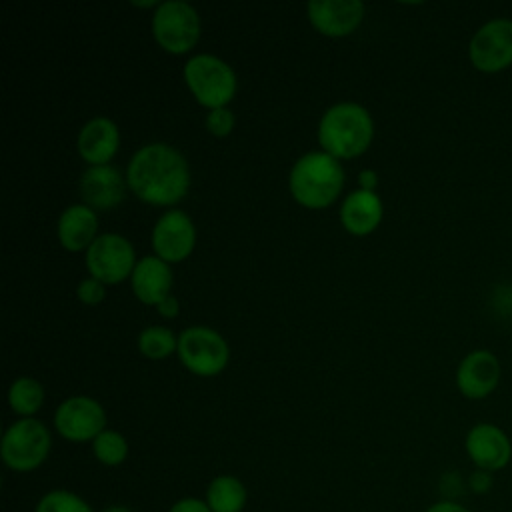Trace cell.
I'll return each instance as SVG.
<instances>
[{
	"label": "cell",
	"mask_w": 512,
	"mask_h": 512,
	"mask_svg": "<svg viewBox=\"0 0 512 512\" xmlns=\"http://www.w3.org/2000/svg\"><path fill=\"white\" fill-rule=\"evenodd\" d=\"M128 190L150 206H176L190 190V164L168 142L140 146L126 166Z\"/></svg>",
	"instance_id": "6da1fadb"
},
{
	"label": "cell",
	"mask_w": 512,
	"mask_h": 512,
	"mask_svg": "<svg viewBox=\"0 0 512 512\" xmlns=\"http://www.w3.org/2000/svg\"><path fill=\"white\" fill-rule=\"evenodd\" d=\"M318 144L336 160L362 156L374 140V120L366 106L358 102H336L318 120Z\"/></svg>",
	"instance_id": "7a4b0ae2"
},
{
	"label": "cell",
	"mask_w": 512,
	"mask_h": 512,
	"mask_svg": "<svg viewBox=\"0 0 512 512\" xmlns=\"http://www.w3.org/2000/svg\"><path fill=\"white\" fill-rule=\"evenodd\" d=\"M344 188L342 162L324 150H310L294 160L288 190L296 204L308 210L332 206Z\"/></svg>",
	"instance_id": "3957f363"
},
{
	"label": "cell",
	"mask_w": 512,
	"mask_h": 512,
	"mask_svg": "<svg viewBox=\"0 0 512 512\" xmlns=\"http://www.w3.org/2000/svg\"><path fill=\"white\" fill-rule=\"evenodd\" d=\"M182 78L192 98L206 110L228 106L238 90L234 68L216 54H194L182 68Z\"/></svg>",
	"instance_id": "277c9868"
},
{
	"label": "cell",
	"mask_w": 512,
	"mask_h": 512,
	"mask_svg": "<svg viewBox=\"0 0 512 512\" xmlns=\"http://www.w3.org/2000/svg\"><path fill=\"white\" fill-rule=\"evenodd\" d=\"M52 434L38 418H18L2 434L0 456L8 470L26 474L38 470L50 456Z\"/></svg>",
	"instance_id": "5b68a950"
},
{
	"label": "cell",
	"mask_w": 512,
	"mask_h": 512,
	"mask_svg": "<svg viewBox=\"0 0 512 512\" xmlns=\"http://www.w3.org/2000/svg\"><path fill=\"white\" fill-rule=\"evenodd\" d=\"M154 42L172 56L188 54L200 40L202 22L198 10L184 0H164L152 12Z\"/></svg>",
	"instance_id": "8992f818"
},
{
	"label": "cell",
	"mask_w": 512,
	"mask_h": 512,
	"mask_svg": "<svg viewBox=\"0 0 512 512\" xmlns=\"http://www.w3.org/2000/svg\"><path fill=\"white\" fill-rule=\"evenodd\" d=\"M178 360L200 378H212L226 370L230 346L226 338L210 326H188L178 334Z\"/></svg>",
	"instance_id": "52a82bcc"
},
{
	"label": "cell",
	"mask_w": 512,
	"mask_h": 512,
	"mask_svg": "<svg viewBox=\"0 0 512 512\" xmlns=\"http://www.w3.org/2000/svg\"><path fill=\"white\" fill-rule=\"evenodd\" d=\"M134 244L118 232L100 234L84 252V264L88 276L100 280L106 286H114L132 276L136 266Z\"/></svg>",
	"instance_id": "ba28073f"
},
{
	"label": "cell",
	"mask_w": 512,
	"mask_h": 512,
	"mask_svg": "<svg viewBox=\"0 0 512 512\" xmlns=\"http://www.w3.org/2000/svg\"><path fill=\"white\" fill-rule=\"evenodd\" d=\"M54 430L68 442L92 444L94 438L106 430V410L92 396H70L54 410Z\"/></svg>",
	"instance_id": "9c48e42d"
},
{
	"label": "cell",
	"mask_w": 512,
	"mask_h": 512,
	"mask_svg": "<svg viewBox=\"0 0 512 512\" xmlns=\"http://www.w3.org/2000/svg\"><path fill=\"white\" fill-rule=\"evenodd\" d=\"M468 58L484 74L508 68L512 64V20L494 18L482 24L470 38Z\"/></svg>",
	"instance_id": "30bf717a"
},
{
	"label": "cell",
	"mask_w": 512,
	"mask_h": 512,
	"mask_svg": "<svg viewBox=\"0 0 512 512\" xmlns=\"http://www.w3.org/2000/svg\"><path fill=\"white\" fill-rule=\"evenodd\" d=\"M152 250L168 264L184 262L196 248L194 220L180 208H170L160 214L152 228Z\"/></svg>",
	"instance_id": "8fae6325"
},
{
	"label": "cell",
	"mask_w": 512,
	"mask_h": 512,
	"mask_svg": "<svg viewBox=\"0 0 512 512\" xmlns=\"http://www.w3.org/2000/svg\"><path fill=\"white\" fill-rule=\"evenodd\" d=\"M306 14L318 34L326 38H346L360 28L366 6L360 0H310Z\"/></svg>",
	"instance_id": "7c38bea8"
},
{
	"label": "cell",
	"mask_w": 512,
	"mask_h": 512,
	"mask_svg": "<svg viewBox=\"0 0 512 512\" xmlns=\"http://www.w3.org/2000/svg\"><path fill=\"white\" fill-rule=\"evenodd\" d=\"M464 450L476 470L498 472L512 460V442L508 434L490 422L472 426L464 438Z\"/></svg>",
	"instance_id": "4fadbf2b"
},
{
	"label": "cell",
	"mask_w": 512,
	"mask_h": 512,
	"mask_svg": "<svg viewBox=\"0 0 512 512\" xmlns=\"http://www.w3.org/2000/svg\"><path fill=\"white\" fill-rule=\"evenodd\" d=\"M82 204L96 212H108L122 204L126 198L128 182L126 174H122L116 166H88L78 182Z\"/></svg>",
	"instance_id": "5bb4252c"
},
{
	"label": "cell",
	"mask_w": 512,
	"mask_h": 512,
	"mask_svg": "<svg viewBox=\"0 0 512 512\" xmlns=\"http://www.w3.org/2000/svg\"><path fill=\"white\" fill-rule=\"evenodd\" d=\"M500 374V362L490 350H472L456 368V388L468 400H482L496 390Z\"/></svg>",
	"instance_id": "9a60e30c"
},
{
	"label": "cell",
	"mask_w": 512,
	"mask_h": 512,
	"mask_svg": "<svg viewBox=\"0 0 512 512\" xmlns=\"http://www.w3.org/2000/svg\"><path fill=\"white\" fill-rule=\"evenodd\" d=\"M120 130L108 116L90 118L76 136V150L88 166H104L118 154Z\"/></svg>",
	"instance_id": "2e32d148"
},
{
	"label": "cell",
	"mask_w": 512,
	"mask_h": 512,
	"mask_svg": "<svg viewBox=\"0 0 512 512\" xmlns=\"http://www.w3.org/2000/svg\"><path fill=\"white\" fill-rule=\"evenodd\" d=\"M172 284L174 274L170 264L156 254L140 258L130 276V288L136 300L146 306H158L166 296H170Z\"/></svg>",
	"instance_id": "e0dca14e"
},
{
	"label": "cell",
	"mask_w": 512,
	"mask_h": 512,
	"mask_svg": "<svg viewBox=\"0 0 512 512\" xmlns=\"http://www.w3.org/2000/svg\"><path fill=\"white\" fill-rule=\"evenodd\" d=\"M58 244L68 252H86L98 234V214L86 204L66 206L56 222Z\"/></svg>",
	"instance_id": "ac0fdd59"
},
{
	"label": "cell",
	"mask_w": 512,
	"mask_h": 512,
	"mask_svg": "<svg viewBox=\"0 0 512 512\" xmlns=\"http://www.w3.org/2000/svg\"><path fill=\"white\" fill-rule=\"evenodd\" d=\"M384 218V204L376 192L352 190L340 204V224L352 236L372 234Z\"/></svg>",
	"instance_id": "d6986e66"
},
{
	"label": "cell",
	"mask_w": 512,
	"mask_h": 512,
	"mask_svg": "<svg viewBox=\"0 0 512 512\" xmlns=\"http://www.w3.org/2000/svg\"><path fill=\"white\" fill-rule=\"evenodd\" d=\"M204 500L212 512H242L248 502V492L240 478L218 474L206 486Z\"/></svg>",
	"instance_id": "ffe728a7"
},
{
	"label": "cell",
	"mask_w": 512,
	"mask_h": 512,
	"mask_svg": "<svg viewBox=\"0 0 512 512\" xmlns=\"http://www.w3.org/2000/svg\"><path fill=\"white\" fill-rule=\"evenodd\" d=\"M46 390L40 380L32 376H20L12 380L8 388V406L20 418H34L38 410L44 406Z\"/></svg>",
	"instance_id": "44dd1931"
},
{
	"label": "cell",
	"mask_w": 512,
	"mask_h": 512,
	"mask_svg": "<svg viewBox=\"0 0 512 512\" xmlns=\"http://www.w3.org/2000/svg\"><path fill=\"white\" fill-rule=\"evenodd\" d=\"M136 344H138V352L144 358L164 360V358L172 356L178 350V336L168 326L152 324V326H146L138 334Z\"/></svg>",
	"instance_id": "7402d4cb"
},
{
	"label": "cell",
	"mask_w": 512,
	"mask_h": 512,
	"mask_svg": "<svg viewBox=\"0 0 512 512\" xmlns=\"http://www.w3.org/2000/svg\"><path fill=\"white\" fill-rule=\"evenodd\" d=\"M128 452H130V446L126 436L112 428H106L104 432H100L92 442L94 458L108 468L124 464L128 458Z\"/></svg>",
	"instance_id": "603a6c76"
},
{
	"label": "cell",
	"mask_w": 512,
	"mask_h": 512,
	"mask_svg": "<svg viewBox=\"0 0 512 512\" xmlns=\"http://www.w3.org/2000/svg\"><path fill=\"white\" fill-rule=\"evenodd\" d=\"M34 512H94V508L76 492L54 488L40 496Z\"/></svg>",
	"instance_id": "cb8c5ba5"
},
{
	"label": "cell",
	"mask_w": 512,
	"mask_h": 512,
	"mask_svg": "<svg viewBox=\"0 0 512 512\" xmlns=\"http://www.w3.org/2000/svg\"><path fill=\"white\" fill-rule=\"evenodd\" d=\"M204 126L206 130L216 136V138H226L232 134L234 126H236V116L234 112L228 108V106H222V108H214V110H208L206 112V118H204Z\"/></svg>",
	"instance_id": "d4e9b609"
},
{
	"label": "cell",
	"mask_w": 512,
	"mask_h": 512,
	"mask_svg": "<svg viewBox=\"0 0 512 512\" xmlns=\"http://www.w3.org/2000/svg\"><path fill=\"white\" fill-rule=\"evenodd\" d=\"M76 298L84 306H98L106 298V284H102L100 280H96L92 276H86L76 286Z\"/></svg>",
	"instance_id": "484cf974"
},
{
	"label": "cell",
	"mask_w": 512,
	"mask_h": 512,
	"mask_svg": "<svg viewBox=\"0 0 512 512\" xmlns=\"http://www.w3.org/2000/svg\"><path fill=\"white\" fill-rule=\"evenodd\" d=\"M168 512H212V510H210V506L206 504V500L186 496V498L176 500V502L168 508Z\"/></svg>",
	"instance_id": "4316f807"
},
{
	"label": "cell",
	"mask_w": 512,
	"mask_h": 512,
	"mask_svg": "<svg viewBox=\"0 0 512 512\" xmlns=\"http://www.w3.org/2000/svg\"><path fill=\"white\" fill-rule=\"evenodd\" d=\"M470 490L476 492V494H486L490 488H492V474L490 472H484V470H476L472 472L470 480Z\"/></svg>",
	"instance_id": "83f0119b"
},
{
	"label": "cell",
	"mask_w": 512,
	"mask_h": 512,
	"mask_svg": "<svg viewBox=\"0 0 512 512\" xmlns=\"http://www.w3.org/2000/svg\"><path fill=\"white\" fill-rule=\"evenodd\" d=\"M156 308V312L162 316V318H166V320H170V318H176L178 314H180V302H178V298L174 296V294H170V296H166L158 306H154Z\"/></svg>",
	"instance_id": "f1b7e54d"
},
{
	"label": "cell",
	"mask_w": 512,
	"mask_h": 512,
	"mask_svg": "<svg viewBox=\"0 0 512 512\" xmlns=\"http://www.w3.org/2000/svg\"><path fill=\"white\" fill-rule=\"evenodd\" d=\"M358 188L360 190H368V192H376L378 188V172L372 168H364L358 172Z\"/></svg>",
	"instance_id": "f546056e"
},
{
	"label": "cell",
	"mask_w": 512,
	"mask_h": 512,
	"mask_svg": "<svg viewBox=\"0 0 512 512\" xmlns=\"http://www.w3.org/2000/svg\"><path fill=\"white\" fill-rule=\"evenodd\" d=\"M424 512H472V510H468L466 506H462L454 500H440V502L428 506Z\"/></svg>",
	"instance_id": "4dcf8cb0"
},
{
	"label": "cell",
	"mask_w": 512,
	"mask_h": 512,
	"mask_svg": "<svg viewBox=\"0 0 512 512\" xmlns=\"http://www.w3.org/2000/svg\"><path fill=\"white\" fill-rule=\"evenodd\" d=\"M100 512H134V510L128 508V506H124V504H108V506H104Z\"/></svg>",
	"instance_id": "1f68e13d"
}]
</instances>
